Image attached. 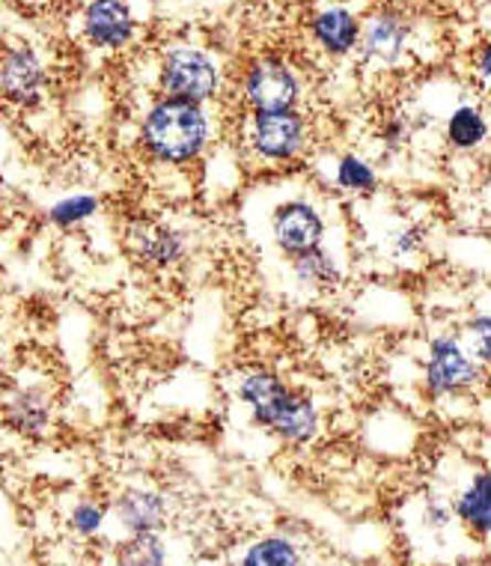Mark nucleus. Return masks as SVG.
Segmentation results:
<instances>
[{"label":"nucleus","instance_id":"aec40b11","mask_svg":"<svg viewBox=\"0 0 491 566\" xmlns=\"http://www.w3.org/2000/svg\"><path fill=\"white\" fill-rule=\"evenodd\" d=\"M236 566H305V546L286 531H271L250 539Z\"/></svg>","mask_w":491,"mask_h":566},{"label":"nucleus","instance_id":"b1692460","mask_svg":"<svg viewBox=\"0 0 491 566\" xmlns=\"http://www.w3.org/2000/svg\"><path fill=\"white\" fill-rule=\"evenodd\" d=\"M462 334L477 361L491 373V311H471L462 323Z\"/></svg>","mask_w":491,"mask_h":566},{"label":"nucleus","instance_id":"dca6fc26","mask_svg":"<svg viewBox=\"0 0 491 566\" xmlns=\"http://www.w3.org/2000/svg\"><path fill=\"white\" fill-rule=\"evenodd\" d=\"M441 140L452 156H477L491 144V114L477 98H459L444 111Z\"/></svg>","mask_w":491,"mask_h":566},{"label":"nucleus","instance_id":"f257e3e1","mask_svg":"<svg viewBox=\"0 0 491 566\" xmlns=\"http://www.w3.org/2000/svg\"><path fill=\"white\" fill-rule=\"evenodd\" d=\"M217 117L212 105L191 98L156 96L140 111L138 147L161 170H191L217 147Z\"/></svg>","mask_w":491,"mask_h":566},{"label":"nucleus","instance_id":"ddd939ff","mask_svg":"<svg viewBox=\"0 0 491 566\" xmlns=\"http://www.w3.org/2000/svg\"><path fill=\"white\" fill-rule=\"evenodd\" d=\"M361 33H364V15H357L349 3H324L307 19V36L313 49L328 60H345L357 54Z\"/></svg>","mask_w":491,"mask_h":566},{"label":"nucleus","instance_id":"2eb2a0df","mask_svg":"<svg viewBox=\"0 0 491 566\" xmlns=\"http://www.w3.org/2000/svg\"><path fill=\"white\" fill-rule=\"evenodd\" d=\"M456 522L471 543H489L491 539V469L477 465L465 474L450 495Z\"/></svg>","mask_w":491,"mask_h":566},{"label":"nucleus","instance_id":"bb28decb","mask_svg":"<svg viewBox=\"0 0 491 566\" xmlns=\"http://www.w3.org/2000/svg\"><path fill=\"white\" fill-rule=\"evenodd\" d=\"M489 158H491V144H489Z\"/></svg>","mask_w":491,"mask_h":566},{"label":"nucleus","instance_id":"7ed1b4c3","mask_svg":"<svg viewBox=\"0 0 491 566\" xmlns=\"http://www.w3.org/2000/svg\"><path fill=\"white\" fill-rule=\"evenodd\" d=\"M334 197L319 186L286 188L266 206V244L280 263L334 242Z\"/></svg>","mask_w":491,"mask_h":566},{"label":"nucleus","instance_id":"f3484780","mask_svg":"<svg viewBox=\"0 0 491 566\" xmlns=\"http://www.w3.org/2000/svg\"><path fill=\"white\" fill-rule=\"evenodd\" d=\"M286 274H289L295 290H301L307 295L334 293L345 283L349 256H345V248L340 242L324 244L319 251H310V254L286 263Z\"/></svg>","mask_w":491,"mask_h":566},{"label":"nucleus","instance_id":"4468645a","mask_svg":"<svg viewBox=\"0 0 491 566\" xmlns=\"http://www.w3.org/2000/svg\"><path fill=\"white\" fill-rule=\"evenodd\" d=\"M3 420H7L10 432H15L19 439H45L51 427H54V397H51L49 385L42 379L15 381L7 391Z\"/></svg>","mask_w":491,"mask_h":566},{"label":"nucleus","instance_id":"6e6552de","mask_svg":"<svg viewBox=\"0 0 491 566\" xmlns=\"http://www.w3.org/2000/svg\"><path fill=\"white\" fill-rule=\"evenodd\" d=\"M51 87V69L40 45L30 40H7L0 57V93L12 111H36Z\"/></svg>","mask_w":491,"mask_h":566},{"label":"nucleus","instance_id":"9b49d317","mask_svg":"<svg viewBox=\"0 0 491 566\" xmlns=\"http://www.w3.org/2000/svg\"><path fill=\"white\" fill-rule=\"evenodd\" d=\"M173 522V499L156 483H128L110 499V527L117 537L164 534Z\"/></svg>","mask_w":491,"mask_h":566},{"label":"nucleus","instance_id":"1a4fd4ad","mask_svg":"<svg viewBox=\"0 0 491 566\" xmlns=\"http://www.w3.org/2000/svg\"><path fill=\"white\" fill-rule=\"evenodd\" d=\"M81 42L96 54H122L140 36V19L131 0H84L78 10Z\"/></svg>","mask_w":491,"mask_h":566},{"label":"nucleus","instance_id":"f03ea898","mask_svg":"<svg viewBox=\"0 0 491 566\" xmlns=\"http://www.w3.org/2000/svg\"><path fill=\"white\" fill-rule=\"evenodd\" d=\"M238 406L247 420L268 436H275L286 448H307L322 436V411L319 402L301 388H295L284 376L266 367L242 370L233 381Z\"/></svg>","mask_w":491,"mask_h":566},{"label":"nucleus","instance_id":"393cba45","mask_svg":"<svg viewBox=\"0 0 491 566\" xmlns=\"http://www.w3.org/2000/svg\"><path fill=\"white\" fill-rule=\"evenodd\" d=\"M408 135H412V123H408V117L384 119L382 132H378V137H382V144L387 149H403L405 144H408Z\"/></svg>","mask_w":491,"mask_h":566},{"label":"nucleus","instance_id":"423d86ee","mask_svg":"<svg viewBox=\"0 0 491 566\" xmlns=\"http://www.w3.org/2000/svg\"><path fill=\"white\" fill-rule=\"evenodd\" d=\"M489 370L477 361L462 328L452 332H435L426 337L420 352V388L426 400L444 402L459 400L465 394H471L485 381Z\"/></svg>","mask_w":491,"mask_h":566},{"label":"nucleus","instance_id":"a211bd4d","mask_svg":"<svg viewBox=\"0 0 491 566\" xmlns=\"http://www.w3.org/2000/svg\"><path fill=\"white\" fill-rule=\"evenodd\" d=\"M328 188L343 197H354V200H366V197L378 195L382 188V174L375 167L373 158H366L364 153H337L328 165Z\"/></svg>","mask_w":491,"mask_h":566},{"label":"nucleus","instance_id":"20e7f679","mask_svg":"<svg viewBox=\"0 0 491 566\" xmlns=\"http://www.w3.org/2000/svg\"><path fill=\"white\" fill-rule=\"evenodd\" d=\"M313 119L301 111H256L242 114L238 156L254 170H292L313 153Z\"/></svg>","mask_w":491,"mask_h":566},{"label":"nucleus","instance_id":"5701e85b","mask_svg":"<svg viewBox=\"0 0 491 566\" xmlns=\"http://www.w3.org/2000/svg\"><path fill=\"white\" fill-rule=\"evenodd\" d=\"M426 230L414 221H405L396 230H391L387 235V254H391L393 263H408V260H417L426 251Z\"/></svg>","mask_w":491,"mask_h":566},{"label":"nucleus","instance_id":"0eeeda50","mask_svg":"<svg viewBox=\"0 0 491 566\" xmlns=\"http://www.w3.org/2000/svg\"><path fill=\"white\" fill-rule=\"evenodd\" d=\"M233 90H236L242 114L301 111L307 98V78L284 54H256L242 66Z\"/></svg>","mask_w":491,"mask_h":566},{"label":"nucleus","instance_id":"412c9836","mask_svg":"<svg viewBox=\"0 0 491 566\" xmlns=\"http://www.w3.org/2000/svg\"><path fill=\"white\" fill-rule=\"evenodd\" d=\"M98 212H102V197L96 191H66L57 200H51L42 216H45V224L60 233H72L89 224Z\"/></svg>","mask_w":491,"mask_h":566},{"label":"nucleus","instance_id":"f8f14e48","mask_svg":"<svg viewBox=\"0 0 491 566\" xmlns=\"http://www.w3.org/2000/svg\"><path fill=\"white\" fill-rule=\"evenodd\" d=\"M126 242L135 260L152 272H177L191 256V233L173 221L138 218L128 224Z\"/></svg>","mask_w":491,"mask_h":566},{"label":"nucleus","instance_id":"6ab92c4d","mask_svg":"<svg viewBox=\"0 0 491 566\" xmlns=\"http://www.w3.org/2000/svg\"><path fill=\"white\" fill-rule=\"evenodd\" d=\"M108 566H173V543L164 534H135L110 543Z\"/></svg>","mask_w":491,"mask_h":566},{"label":"nucleus","instance_id":"39448f33","mask_svg":"<svg viewBox=\"0 0 491 566\" xmlns=\"http://www.w3.org/2000/svg\"><path fill=\"white\" fill-rule=\"evenodd\" d=\"M230 69L215 49L194 40H170L156 57V93L215 105L224 98Z\"/></svg>","mask_w":491,"mask_h":566},{"label":"nucleus","instance_id":"4be33fe9","mask_svg":"<svg viewBox=\"0 0 491 566\" xmlns=\"http://www.w3.org/2000/svg\"><path fill=\"white\" fill-rule=\"evenodd\" d=\"M66 527L78 539H102L110 531V501L81 495L66 510Z\"/></svg>","mask_w":491,"mask_h":566},{"label":"nucleus","instance_id":"9d476101","mask_svg":"<svg viewBox=\"0 0 491 566\" xmlns=\"http://www.w3.org/2000/svg\"><path fill=\"white\" fill-rule=\"evenodd\" d=\"M414 49V21L403 10H373L364 19V33L357 45L361 66L373 72H393L408 60Z\"/></svg>","mask_w":491,"mask_h":566},{"label":"nucleus","instance_id":"a878e982","mask_svg":"<svg viewBox=\"0 0 491 566\" xmlns=\"http://www.w3.org/2000/svg\"><path fill=\"white\" fill-rule=\"evenodd\" d=\"M471 72H473V78L480 81L482 87L491 90V40L482 42L480 49L473 51Z\"/></svg>","mask_w":491,"mask_h":566}]
</instances>
